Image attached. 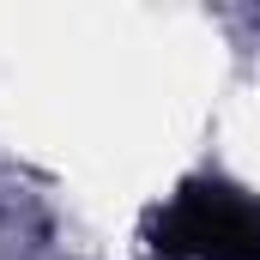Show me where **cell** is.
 <instances>
[{"label":"cell","instance_id":"obj_1","mask_svg":"<svg viewBox=\"0 0 260 260\" xmlns=\"http://www.w3.org/2000/svg\"><path fill=\"white\" fill-rule=\"evenodd\" d=\"M151 248L170 260H260V200L230 182H182L151 218Z\"/></svg>","mask_w":260,"mask_h":260}]
</instances>
